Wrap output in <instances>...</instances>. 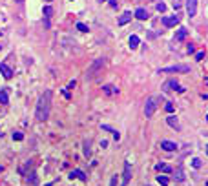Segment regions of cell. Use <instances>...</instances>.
Returning a JSON list of instances; mask_svg holds the SVG:
<instances>
[{
	"label": "cell",
	"mask_w": 208,
	"mask_h": 186,
	"mask_svg": "<svg viewBox=\"0 0 208 186\" xmlns=\"http://www.w3.org/2000/svg\"><path fill=\"white\" fill-rule=\"evenodd\" d=\"M49 110H51V91L46 89V91L40 95L38 102H37V110H35V117H37V121H40V122L48 121V117H49Z\"/></svg>",
	"instance_id": "cell-1"
},
{
	"label": "cell",
	"mask_w": 208,
	"mask_h": 186,
	"mask_svg": "<svg viewBox=\"0 0 208 186\" xmlns=\"http://www.w3.org/2000/svg\"><path fill=\"white\" fill-rule=\"evenodd\" d=\"M102 66H104V58H95L91 62V66L88 68V71H86V79H95L97 73L102 69Z\"/></svg>",
	"instance_id": "cell-2"
},
{
	"label": "cell",
	"mask_w": 208,
	"mask_h": 186,
	"mask_svg": "<svg viewBox=\"0 0 208 186\" xmlns=\"http://www.w3.org/2000/svg\"><path fill=\"white\" fill-rule=\"evenodd\" d=\"M185 71H190V66H186V64H177V66H170V68L159 69V73H185Z\"/></svg>",
	"instance_id": "cell-3"
},
{
	"label": "cell",
	"mask_w": 208,
	"mask_h": 186,
	"mask_svg": "<svg viewBox=\"0 0 208 186\" xmlns=\"http://www.w3.org/2000/svg\"><path fill=\"white\" fill-rule=\"evenodd\" d=\"M155 110H157V102H155V99H153V97H150V99L146 100V104H144V115L150 119V117H153Z\"/></svg>",
	"instance_id": "cell-4"
},
{
	"label": "cell",
	"mask_w": 208,
	"mask_h": 186,
	"mask_svg": "<svg viewBox=\"0 0 208 186\" xmlns=\"http://www.w3.org/2000/svg\"><path fill=\"white\" fill-rule=\"evenodd\" d=\"M170 89H177L179 93H183V91H185V88H181V86L177 84V80H175V79H170V80H166V82H164L163 91H170Z\"/></svg>",
	"instance_id": "cell-5"
},
{
	"label": "cell",
	"mask_w": 208,
	"mask_h": 186,
	"mask_svg": "<svg viewBox=\"0 0 208 186\" xmlns=\"http://www.w3.org/2000/svg\"><path fill=\"white\" fill-rule=\"evenodd\" d=\"M130 179H132V164H130V161H126L124 163V174H122V186H128Z\"/></svg>",
	"instance_id": "cell-6"
},
{
	"label": "cell",
	"mask_w": 208,
	"mask_h": 186,
	"mask_svg": "<svg viewBox=\"0 0 208 186\" xmlns=\"http://www.w3.org/2000/svg\"><path fill=\"white\" fill-rule=\"evenodd\" d=\"M179 24V16L177 15H174V16H164L163 18V26H166V27H174V26H177Z\"/></svg>",
	"instance_id": "cell-7"
},
{
	"label": "cell",
	"mask_w": 208,
	"mask_h": 186,
	"mask_svg": "<svg viewBox=\"0 0 208 186\" xmlns=\"http://www.w3.org/2000/svg\"><path fill=\"white\" fill-rule=\"evenodd\" d=\"M186 11H188V16H196V13H197V0H186Z\"/></svg>",
	"instance_id": "cell-8"
},
{
	"label": "cell",
	"mask_w": 208,
	"mask_h": 186,
	"mask_svg": "<svg viewBox=\"0 0 208 186\" xmlns=\"http://www.w3.org/2000/svg\"><path fill=\"white\" fill-rule=\"evenodd\" d=\"M186 37H188V29H186V27H181V29H177V31H175L174 40H175V42H181V40H185Z\"/></svg>",
	"instance_id": "cell-9"
},
{
	"label": "cell",
	"mask_w": 208,
	"mask_h": 186,
	"mask_svg": "<svg viewBox=\"0 0 208 186\" xmlns=\"http://www.w3.org/2000/svg\"><path fill=\"white\" fill-rule=\"evenodd\" d=\"M102 93H104V95H108V97H111V95H117V93H119V89H117L113 84H106V86H102Z\"/></svg>",
	"instance_id": "cell-10"
},
{
	"label": "cell",
	"mask_w": 208,
	"mask_h": 186,
	"mask_svg": "<svg viewBox=\"0 0 208 186\" xmlns=\"http://www.w3.org/2000/svg\"><path fill=\"white\" fill-rule=\"evenodd\" d=\"M161 148H163L164 152H175V150H177V144L172 142V141H161Z\"/></svg>",
	"instance_id": "cell-11"
},
{
	"label": "cell",
	"mask_w": 208,
	"mask_h": 186,
	"mask_svg": "<svg viewBox=\"0 0 208 186\" xmlns=\"http://www.w3.org/2000/svg\"><path fill=\"white\" fill-rule=\"evenodd\" d=\"M69 179H80V181H84V183L88 181V177L84 175L82 170H71V172H69Z\"/></svg>",
	"instance_id": "cell-12"
},
{
	"label": "cell",
	"mask_w": 208,
	"mask_h": 186,
	"mask_svg": "<svg viewBox=\"0 0 208 186\" xmlns=\"http://www.w3.org/2000/svg\"><path fill=\"white\" fill-rule=\"evenodd\" d=\"M0 73L4 75V79H11V77H13V69H11L5 62H2V64H0Z\"/></svg>",
	"instance_id": "cell-13"
},
{
	"label": "cell",
	"mask_w": 208,
	"mask_h": 186,
	"mask_svg": "<svg viewBox=\"0 0 208 186\" xmlns=\"http://www.w3.org/2000/svg\"><path fill=\"white\" fill-rule=\"evenodd\" d=\"M133 16H135V18H139V20H146L150 15H148V11H146L144 7H137V9H135V13H133Z\"/></svg>",
	"instance_id": "cell-14"
},
{
	"label": "cell",
	"mask_w": 208,
	"mask_h": 186,
	"mask_svg": "<svg viewBox=\"0 0 208 186\" xmlns=\"http://www.w3.org/2000/svg\"><path fill=\"white\" fill-rule=\"evenodd\" d=\"M132 16H133V15H132L130 11H124V13H122V15L119 16V20H117V24H119V26H124V24H128V22L132 20Z\"/></svg>",
	"instance_id": "cell-15"
},
{
	"label": "cell",
	"mask_w": 208,
	"mask_h": 186,
	"mask_svg": "<svg viewBox=\"0 0 208 186\" xmlns=\"http://www.w3.org/2000/svg\"><path fill=\"white\" fill-rule=\"evenodd\" d=\"M155 170H157V172H164V174H172V172H174L172 166L166 164V163H159V164H155Z\"/></svg>",
	"instance_id": "cell-16"
},
{
	"label": "cell",
	"mask_w": 208,
	"mask_h": 186,
	"mask_svg": "<svg viewBox=\"0 0 208 186\" xmlns=\"http://www.w3.org/2000/svg\"><path fill=\"white\" fill-rule=\"evenodd\" d=\"M53 15V7L51 5H46L44 7V18H46V27H49V18Z\"/></svg>",
	"instance_id": "cell-17"
},
{
	"label": "cell",
	"mask_w": 208,
	"mask_h": 186,
	"mask_svg": "<svg viewBox=\"0 0 208 186\" xmlns=\"http://www.w3.org/2000/svg\"><path fill=\"white\" fill-rule=\"evenodd\" d=\"M166 122H168V126H172L174 130H179V121H177V117L168 115V117H166Z\"/></svg>",
	"instance_id": "cell-18"
},
{
	"label": "cell",
	"mask_w": 208,
	"mask_h": 186,
	"mask_svg": "<svg viewBox=\"0 0 208 186\" xmlns=\"http://www.w3.org/2000/svg\"><path fill=\"white\" fill-rule=\"evenodd\" d=\"M0 104H9V93L5 88L0 89Z\"/></svg>",
	"instance_id": "cell-19"
},
{
	"label": "cell",
	"mask_w": 208,
	"mask_h": 186,
	"mask_svg": "<svg viewBox=\"0 0 208 186\" xmlns=\"http://www.w3.org/2000/svg\"><path fill=\"white\" fill-rule=\"evenodd\" d=\"M139 42H141V40H139V37H137V35H132V37H130V47H132V49L139 47Z\"/></svg>",
	"instance_id": "cell-20"
},
{
	"label": "cell",
	"mask_w": 208,
	"mask_h": 186,
	"mask_svg": "<svg viewBox=\"0 0 208 186\" xmlns=\"http://www.w3.org/2000/svg\"><path fill=\"white\" fill-rule=\"evenodd\" d=\"M157 183H159L161 186H168L170 184V179H168L166 175H159V177H157Z\"/></svg>",
	"instance_id": "cell-21"
},
{
	"label": "cell",
	"mask_w": 208,
	"mask_h": 186,
	"mask_svg": "<svg viewBox=\"0 0 208 186\" xmlns=\"http://www.w3.org/2000/svg\"><path fill=\"white\" fill-rule=\"evenodd\" d=\"M84 155H86V157H90V155H91V144H90V141H86V142H84Z\"/></svg>",
	"instance_id": "cell-22"
},
{
	"label": "cell",
	"mask_w": 208,
	"mask_h": 186,
	"mask_svg": "<svg viewBox=\"0 0 208 186\" xmlns=\"http://www.w3.org/2000/svg\"><path fill=\"white\" fill-rule=\"evenodd\" d=\"M155 7H157V11H161V13H164V11H166V4H164V2H157V4H155Z\"/></svg>",
	"instance_id": "cell-23"
},
{
	"label": "cell",
	"mask_w": 208,
	"mask_h": 186,
	"mask_svg": "<svg viewBox=\"0 0 208 186\" xmlns=\"http://www.w3.org/2000/svg\"><path fill=\"white\" fill-rule=\"evenodd\" d=\"M24 139V133L20 132H13V141H22Z\"/></svg>",
	"instance_id": "cell-24"
},
{
	"label": "cell",
	"mask_w": 208,
	"mask_h": 186,
	"mask_svg": "<svg viewBox=\"0 0 208 186\" xmlns=\"http://www.w3.org/2000/svg\"><path fill=\"white\" fill-rule=\"evenodd\" d=\"M77 29H79V31H82V33H86V31H88V26H86V24H82V22H79V24H77Z\"/></svg>",
	"instance_id": "cell-25"
},
{
	"label": "cell",
	"mask_w": 208,
	"mask_h": 186,
	"mask_svg": "<svg viewBox=\"0 0 208 186\" xmlns=\"http://www.w3.org/2000/svg\"><path fill=\"white\" fill-rule=\"evenodd\" d=\"M201 164H203V163H201V159H197V157H196V159H192V166H194V168H201Z\"/></svg>",
	"instance_id": "cell-26"
},
{
	"label": "cell",
	"mask_w": 208,
	"mask_h": 186,
	"mask_svg": "<svg viewBox=\"0 0 208 186\" xmlns=\"http://www.w3.org/2000/svg\"><path fill=\"white\" fill-rule=\"evenodd\" d=\"M205 58V51H197L196 53V60H203Z\"/></svg>",
	"instance_id": "cell-27"
},
{
	"label": "cell",
	"mask_w": 208,
	"mask_h": 186,
	"mask_svg": "<svg viewBox=\"0 0 208 186\" xmlns=\"http://www.w3.org/2000/svg\"><path fill=\"white\" fill-rule=\"evenodd\" d=\"M164 108H166V111H168V113H172V111H174V104H172V102H166V106H164Z\"/></svg>",
	"instance_id": "cell-28"
},
{
	"label": "cell",
	"mask_w": 208,
	"mask_h": 186,
	"mask_svg": "<svg viewBox=\"0 0 208 186\" xmlns=\"http://www.w3.org/2000/svg\"><path fill=\"white\" fill-rule=\"evenodd\" d=\"M110 186H117V175H113V177H111V181H110Z\"/></svg>",
	"instance_id": "cell-29"
},
{
	"label": "cell",
	"mask_w": 208,
	"mask_h": 186,
	"mask_svg": "<svg viewBox=\"0 0 208 186\" xmlns=\"http://www.w3.org/2000/svg\"><path fill=\"white\" fill-rule=\"evenodd\" d=\"M181 7V0H174V9H179Z\"/></svg>",
	"instance_id": "cell-30"
},
{
	"label": "cell",
	"mask_w": 208,
	"mask_h": 186,
	"mask_svg": "<svg viewBox=\"0 0 208 186\" xmlns=\"http://www.w3.org/2000/svg\"><path fill=\"white\" fill-rule=\"evenodd\" d=\"M113 139H115V141H119V139H121V133H119V132H115V130H113Z\"/></svg>",
	"instance_id": "cell-31"
},
{
	"label": "cell",
	"mask_w": 208,
	"mask_h": 186,
	"mask_svg": "<svg viewBox=\"0 0 208 186\" xmlns=\"http://www.w3.org/2000/svg\"><path fill=\"white\" fill-rule=\"evenodd\" d=\"M108 2H110V5H111V7H117V5H119V2H117V0H108Z\"/></svg>",
	"instance_id": "cell-32"
},
{
	"label": "cell",
	"mask_w": 208,
	"mask_h": 186,
	"mask_svg": "<svg viewBox=\"0 0 208 186\" xmlns=\"http://www.w3.org/2000/svg\"><path fill=\"white\" fill-rule=\"evenodd\" d=\"M75 86H77V82H75V80H71V82H69V84H68V88H69V89H73V88H75Z\"/></svg>",
	"instance_id": "cell-33"
},
{
	"label": "cell",
	"mask_w": 208,
	"mask_h": 186,
	"mask_svg": "<svg viewBox=\"0 0 208 186\" xmlns=\"http://www.w3.org/2000/svg\"><path fill=\"white\" fill-rule=\"evenodd\" d=\"M108 146V141H100V148H106Z\"/></svg>",
	"instance_id": "cell-34"
},
{
	"label": "cell",
	"mask_w": 208,
	"mask_h": 186,
	"mask_svg": "<svg viewBox=\"0 0 208 186\" xmlns=\"http://www.w3.org/2000/svg\"><path fill=\"white\" fill-rule=\"evenodd\" d=\"M15 2H18V4H22V2H24V0H15Z\"/></svg>",
	"instance_id": "cell-35"
},
{
	"label": "cell",
	"mask_w": 208,
	"mask_h": 186,
	"mask_svg": "<svg viewBox=\"0 0 208 186\" xmlns=\"http://www.w3.org/2000/svg\"><path fill=\"white\" fill-rule=\"evenodd\" d=\"M99 2H108V0H99Z\"/></svg>",
	"instance_id": "cell-36"
},
{
	"label": "cell",
	"mask_w": 208,
	"mask_h": 186,
	"mask_svg": "<svg viewBox=\"0 0 208 186\" xmlns=\"http://www.w3.org/2000/svg\"><path fill=\"white\" fill-rule=\"evenodd\" d=\"M44 2H53V0H44Z\"/></svg>",
	"instance_id": "cell-37"
},
{
	"label": "cell",
	"mask_w": 208,
	"mask_h": 186,
	"mask_svg": "<svg viewBox=\"0 0 208 186\" xmlns=\"http://www.w3.org/2000/svg\"><path fill=\"white\" fill-rule=\"evenodd\" d=\"M46 186H53V184H51V183H49V184H46Z\"/></svg>",
	"instance_id": "cell-38"
},
{
	"label": "cell",
	"mask_w": 208,
	"mask_h": 186,
	"mask_svg": "<svg viewBox=\"0 0 208 186\" xmlns=\"http://www.w3.org/2000/svg\"><path fill=\"white\" fill-rule=\"evenodd\" d=\"M206 153H208V146H206Z\"/></svg>",
	"instance_id": "cell-39"
},
{
	"label": "cell",
	"mask_w": 208,
	"mask_h": 186,
	"mask_svg": "<svg viewBox=\"0 0 208 186\" xmlns=\"http://www.w3.org/2000/svg\"><path fill=\"white\" fill-rule=\"evenodd\" d=\"M206 186H208V181H206Z\"/></svg>",
	"instance_id": "cell-40"
},
{
	"label": "cell",
	"mask_w": 208,
	"mask_h": 186,
	"mask_svg": "<svg viewBox=\"0 0 208 186\" xmlns=\"http://www.w3.org/2000/svg\"><path fill=\"white\" fill-rule=\"evenodd\" d=\"M0 49H2V46H0Z\"/></svg>",
	"instance_id": "cell-41"
},
{
	"label": "cell",
	"mask_w": 208,
	"mask_h": 186,
	"mask_svg": "<svg viewBox=\"0 0 208 186\" xmlns=\"http://www.w3.org/2000/svg\"><path fill=\"white\" fill-rule=\"evenodd\" d=\"M206 119H208V117H206Z\"/></svg>",
	"instance_id": "cell-42"
}]
</instances>
